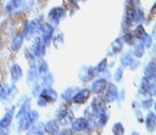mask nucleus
Instances as JSON below:
<instances>
[]
</instances>
